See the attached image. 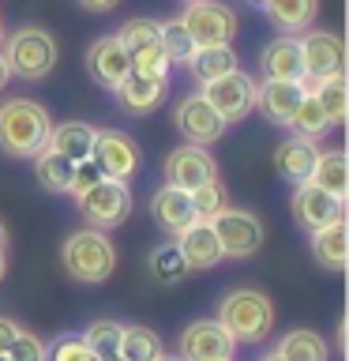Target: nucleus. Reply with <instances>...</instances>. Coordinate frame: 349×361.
<instances>
[{
    "label": "nucleus",
    "mask_w": 349,
    "mask_h": 361,
    "mask_svg": "<svg viewBox=\"0 0 349 361\" xmlns=\"http://www.w3.org/2000/svg\"><path fill=\"white\" fill-rule=\"evenodd\" d=\"M304 98V87L300 83H289V79H263V83L255 87V109L263 113L270 124H286L293 121V113H297Z\"/></svg>",
    "instance_id": "6ab92c4d"
},
{
    "label": "nucleus",
    "mask_w": 349,
    "mask_h": 361,
    "mask_svg": "<svg viewBox=\"0 0 349 361\" xmlns=\"http://www.w3.org/2000/svg\"><path fill=\"white\" fill-rule=\"evenodd\" d=\"M132 72H143V75H162L169 79V56L162 45H146V49H135L132 53Z\"/></svg>",
    "instance_id": "e433bc0d"
},
{
    "label": "nucleus",
    "mask_w": 349,
    "mask_h": 361,
    "mask_svg": "<svg viewBox=\"0 0 349 361\" xmlns=\"http://www.w3.org/2000/svg\"><path fill=\"white\" fill-rule=\"evenodd\" d=\"M297 42H300V56H304V79H300L304 90H315L319 79L345 72V45H342L338 34L308 27L304 38H297Z\"/></svg>",
    "instance_id": "0eeeda50"
},
{
    "label": "nucleus",
    "mask_w": 349,
    "mask_h": 361,
    "mask_svg": "<svg viewBox=\"0 0 349 361\" xmlns=\"http://www.w3.org/2000/svg\"><path fill=\"white\" fill-rule=\"evenodd\" d=\"M61 264L72 279L94 286V282H106L113 275V267H117V248H113L106 230L87 226V230L68 233V241L61 245Z\"/></svg>",
    "instance_id": "20e7f679"
},
{
    "label": "nucleus",
    "mask_w": 349,
    "mask_h": 361,
    "mask_svg": "<svg viewBox=\"0 0 349 361\" xmlns=\"http://www.w3.org/2000/svg\"><path fill=\"white\" fill-rule=\"evenodd\" d=\"M53 121L49 109L34 98H8L0 102V151L11 158H34L49 143Z\"/></svg>",
    "instance_id": "f257e3e1"
},
{
    "label": "nucleus",
    "mask_w": 349,
    "mask_h": 361,
    "mask_svg": "<svg viewBox=\"0 0 349 361\" xmlns=\"http://www.w3.org/2000/svg\"><path fill=\"white\" fill-rule=\"evenodd\" d=\"M180 23H184V30L191 34L196 45H225V42H233V34H236L233 8L218 4V0H188Z\"/></svg>",
    "instance_id": "1a4fd4ad"
},
{
    "label": "nucleus",
    "mask_w": 349,
    "mask_h": 361,
    "mask_svg": "<svg viewBox=\"0 0 349 361\" xmlns=\"http://www.w3.org/2000/svg\"><path fill=\"white\" fill-rule=\"evenodd\" d=\"M312 256L315 264L331 275H342L345 264H349V230H345V219H334L331 226L323 230H312Z\"/></svg>",
    "instance_id": "4be33fe9"
},
{
    "label": "nucleus",
    "mask_w": 349,
    "mask_h": 361,
    "mask_svg": "<svg viewBox=\"0 0 349 361\" xmlns=\"http://www.w3.org/2000/svg\"><path fill=\"white\" fill-rule=\"evenodd\" d=\"M289 128H293V135H304V140H323V135L331 132L334 124H331V117L323 113L319 98H315L312 90H304L300 106H297V113H293V121H289Z\"/></svg>",
    "instance_id": "c756f323"
},
{
    "label": "nucleus",
    "mask_w": 349,
    "mask_h": 361,
    "mask_svg": "<svg viewBox=\"0 0 349 361\" xmlns=\"http://www.w3.org/2000/svg\"><path fill=\"white\" fill-rule=\"evenodd\" d=\"M154 361H180V357H169V354H165V350H162V354H158Z\"/></svg>",
    "instance_id": "de8ad7c7"
},
{
    "label": "nucleus",
    "mask_w": 349,
    "mask_h": 361,
    "mask_svg": "<svg viewBox=\"0 0 349 361\" xmlns=\"http://www.w3.org/2000/svg\"><path fill=\"white\" fill-rule=\"evenodd\" d=\"M233 335L218 320H191L177 338V357L180 361H222L233 357Z\"/></svg>",
    "instance_id": "9b49d317"
},
{
    "label": "nucleus",
    "mask_w": 349,
    "mask_h": 361,
    "mask_svg": "<svg viewBox=\"0 0 349 361\" xmlns=\"http://www.w3.org/2000/svg\"><path fill=\"white\" fill-rule=\"evenodd\" d=\"M218 177V162H214V154L207 147L199 143H184L177 147V151L165 154V180L177 188H199L203 180H214Z\"/></svg>",
    "instance_id": "4468645a"
},
{
    "label": "nucleus",
    "mask_w": 349,
    "mask_h": 361,
    "mask_svg": "<svg viewBox=\"0 0 349 361\" xmlns=\"http://www.w3.org/2000/svg\"><path fill=\"white\" fill-rule=\"evenodd\" d=\"M255 79L241 72V68H233V72H225L218 79H210V83H203L199 94L210 102L214 109H218V117L225 124H236V121H244L248 113L255 109Z\"/></svg>",
    "instance_id": "423d86ee"
},
{
    "label": "nucleus",
    "mask_w": 349,
    "mask_h": 361,
    "mask_svg": "<svg viewBox=\"0 0 349 361\" xmlns=\"http://www.w3.org/2000/svg\"><path fill=\"white\" fill-rule=\"evenodd\" d=\"M188 196H191V211H196V219H203V222H210L214 214H218L225 203H229V200H225V188H222L218 177H214V180H203L199 188L188 192Z\"/></svg>",
    "instance_id": "f704fd0d"
},
{
    "label": "nucleus",
    "mask_w": 349,
    "mask_h": 361,
    "mask_svg": "<svg viewBox=\"0 0 349 361\" xmlns=\"http://www.w3.org/2000/svg\"><path fill=\"white\" fill-rule=\"evenodd\" d=\"M98 180H101V169L94 166V158H83V162H75V173H72V196L87 192L90 185H98Z\"/></svg>",
    "instance_id": "ea45409f"
},
{
    "label": "nucleus",
    "mask_w": 349,
    "mask_h": 361,
    "mask_svg": "<svg viewBox=\"0 0 349 361\" xmlns=\"http://www.w3.org/2000/svg\"><path fill=\"white\" fill-rule=\"evenodd\" d=\"M0 42H4V23H0Z\"/></svg>",
    "instance_id": "09e8293b"
},
{
    "label": "nucleus",
    "mask_w": 349,
    "mask_h": 361,
    "mask_svg": "<svg viewBox=\"0 0 349 361\" xmlns=\"http://www.w3.org/2000/svg\"><path fill=\"white\" fill-rule=\"evenodd\" d=\"M263 361H286V357H281V354H278V350H274V354H267Z\"/></svg>",
    "instance_id": "49530a36"
},
{
    "label": "nucleus",
    "mask_w": 349,
    "mask_h": 361,
    "mask_svg": "<svg viewBox=\"0 0 349 361\" xmlns=\"http://www.w3.org/2000/svg\"><path fill=\"white\" fill-rule=\"evenodd\" d=\"M72 173H75L72 158L56 154V151H49V147H42V151L34 154V177H38V185L45 192H53V196L72 192Z\"/></svg>",
    "instance_id": "393cba45"
},
{
    "label": "nucleus",
    "mask_w": 349,
    "mask_h": 361,
    "mask_svg": "<svg viewBox=\"0 0 349 361\" xmlns=\"http://www.w3.org/2000/svg\"><path fill=\"white\" fill-rule=\"evenodd\" d=\"M8 357L11 361H45V343L38 335H30V331H23V327H19L15 343L8 346Z\"/></svg>",
    "instance_id": "58836bf2"
},
{
    "label": "nucleus",
    "mask_w": 349,
    "mask_h": 361,
    "mask_svg": "<svg viewBox=\"0 0 349 361\" xmlns=\"http://www.w3.org/2000/svg\"><path fill=\"white\" fill-rule=\"evenodd\" d=\"M151 219H154V226L165 237H177L180 230H188V226L196 222L188 188H177V185H169V180H165V185L151 196Z\"/></svg>",
    "instance_id": "f3484780"
},
{
    "label": "nucleus",
    "mask_w": 349,
    "mask_h": 361,
    "mask_svg": "<svg viewBox=\"0 0 349 361\" xmlns=\"http://www.w3.org/2000/svg\"><path fill=\"white\" fill-rule=\"evenodd\" d=\"M278 354L286 357V361H331V350H326L323 335L308 331V327H297V331L281 335Z\"/></svg>",
    "instance_id": "c85d7f7f"
},
{
    "label": "nucleus",
    "mask_w": 349,
    "mask_h": 361,
    "mask_svg": "<svg viewBox=\"0 0 349 361\" xmlns=\"http://www.w3.org/2000/svg\"><path fill=\"white\" fill-rule=\"evenodd\" d=\"M75 207H79V214H83L90 226H94V230H117L120 222H128L135 200H132L128 180L101 177L98 185H90L87 192H79Z\"/></svg>",
    "instance_id": "39448f33"
},
{
    "label": "nucleus",
    "mask_w": 349,
    "mask_h": 361,
    "mask_svg": "<svg viewBox=\"0 0 349 361\" xmlns=\"http://www.w3.org/2000/svg\"><path fill=\"white\" fill-rule=\"evenodd\" d=\"M45 361H98V357L83 346L79 335H61L49 350H45Z\"/></svg>",
    "instance_id": "4c0bfd02"
},
{
    "label": "nucleus",
    "mask_w": 349,
    "mask_h": 361,
    "mask_svg": "<svg viewBox=\"0 0 349 361\" xmlns=\"http://www.w3.org/2000/svg\"><path fill=\"white\" fill-rule=\"evenodd\" d=\"M312 185L326 188L331 196L345 200L349 192V166H345V151L342 147H331V151H319L315 154V166H312Z\"/></svg>",
    "instance_id": "a878e982"
},
{
    "label": "nucleus",
    "mask_w": 349,
    "mask_h": 361,
    "mask_svg": "<svg viewBox=\"0 0 349 361\" xmlns=\"http://www.w3.org/2000/svg\"><path fill=\"white\" fill-rule=\"evenodd\" d=\"M214 320L233 335V343H263L274 331V305H270L263 290L241 286V290H229L218 301V316Z\"/></svg>",
    "instance_id": "f03ea898"
},
{
    "label": "nucleus",
    "mask_w": 349,
    "mask_h": 361,
    "mask_svg": "<svg viewBox=\"0 0 349 361\" xmlns=\"http://www.w3.org/2000/svg\"><path fill=\"white\" fill-rule=\"evenodd\" d=\"M90 158H94V166L101 169V177L132 180L135 169H139V162H143V151H139V143H135L128 132L106 128V132L94 135V151H90Z\"/></svg>",
    "instance_id": "9d476101"
},
{
    "label": "nucleus",
    "mask_w": 349,
    "mask_h": 361,
    "mask_svg": "<svg viewBox=\"0 0 349 361\" xmlns=\"http://www.w3.org/2000/svg\"><path fill=\"white\" fill-rule=\"evenodd\" d=\"M236 68V53L233 45H196V53H191L188 61V72L199 79V83H210V79H218L225 72H233Z\"/></svg>",
    "instance_id": "bb28decb"
},
{
    "label": "nucleus",
    "mask_w": 349,
    "mask_h": 361,
    "mask_svg": "<svg viewBox=\"0 0 349 361\" xmlns=\"http://www.w3.org/2000/svg\"><path fill=\"white\" fill-rule=\"evenodd\" d=\"M146 267H151L154 282H162V286H173V282H180L184 275H191V267L184 264V256H180V245L177 241H165L158 245L151 259H146Z\"/></svg>",
    "instance_id": "7c9ffc66"
},
{
    "label": "nucleus",
    "mask_w": 349,
    "mask_h": 361,
    "mask_svg": "<svg viewBox=\"0 0 349 361\" xmlns=\"http://www.w3.org/2000/svg\"><path fill=\"white\" fill-rule=\"evenodd\" d=\"M259 68H263V79H289V83H300L304 79V56H300V42L297 34H281L263 49L259 56Z\"/></svg>",
    "instance_id": "aec40b11"
},
{
    "label": "nucleus",
    "mask_w": 349,
    "mask_h": 361,
    "mask_svg": "<svg viewBox=\"0 0 349 361\" xmlns=\"http://www.w3.org/2000/svg\"><path fill=\"white\" fill-rule=\"evenodd\" d=\"M8 79H11V72H8V64H4V56H0V90L8 87Z\"/></svg>",
    "instance_id": "37998d69"
},
{
    "label": "nucleus",
    "mask_w": 349,
    "mask_h": 361,
    "mask_svg": "<svg viewBox=\"0 0 349 361\" xmlns=\"http://www.w3.org/2000/svg\"><path fill=\"white\" fill-rule=\"evenodd\" d=\"M173 121H177V132L184 135L188 143H199V147L218 143L222 135H225V128H229V124H225V121L218 117V109H214L203 94H188V98H180V102H177Z\"/></svg>",
    "instance_id": "f8f14e48"
},
{
    "label": "nucleus",
    "mask_w": 349,
    "mask_h": 361,
    "mask_svg": "<svg viewBox=\"0 0 349 361\" xmlns=\"http://www.w3.org/2000/svg\"><path fill=\"white\" fill-rule=\"evenodd\" d=\"M120 0H79V8H87V11H113Z\"/></svg>",
    "instance_id": "79ce46f5"
},
{
    "label": "nucleus",
    "mask_w": 349,
    "mask_h": 361,
    "mask_svg": "<svg viewBox=\"0 0 349 361\" xmlns=\"http://www.w3.org/2000/svg\"><path fill=\"white\" fill-rule=\"evenodd\" d=\"M117 38H120V45H124V49H128V56H132L135 49H146V45L158 42V19L135 16V19H128V23L117 30Z\"/></svg>",
    "instance_id": "c9c22d12"
},
{
    "label": "nucleus",
    "mask_w": 349,
    "mask_h": 361,
    "mask_svg": "<svg viewBox=\"0 0 349 361\" xmlns=\"http://www.w3.org/2000/svg\"><path fill=\"white\" fill-rule=\"evenodd\" d=\"M252 4H259V8H263V0H252Z\"/></svg>",
    "instance_id": "3c124183"
},
{
    "label": "nucleus",
    "mask_w": 349,
    "mask_h": 361,
    "mask_svg": "<svg viewBox=\"0 0 349 361\" xmlns=\"http://www.w3.org/2000/svg\"><path fill=\"white\" fill-rule=\"evenodd\" d=\"M15 335H19V324L8 320V316H0V354H8V346L15 343Z\"/></svg>",
    "instance_id": "a19ab883"
},
{
    "label": "nucleus",
    "mask_w": 349,
    "mask_h": 361,
    "mask_svg": "<svg viewBox=\"0 0 349 361\" xmlns=\"http://www.w3.org/2000/svg\"><path fill=\"white\" fill-rule=\"evenodd\" d=\"M165 83L169 79H162V75L128 72L117 87H113V94H117V106L128 113V117H146V113H154L165 102Z\"/></svg>",
    "instance_id": "2eb2a0df"
},
{
    "label": "nucleus",
    "mask_w": 349,
    "mask_h": 361,
    "mask_svg": "<svg viewBox=\"0 0 349 361\" xmlns=\"http://www.w3.org/2000/svg\"><path fill=\"white\" fill-rule=\"evenodd\" d=\"M312 94L319 98V106H323V113H326V117H331V124H342V121H345V113H349L345 72H338V75H326V79H319Z\"/></svg>",
    "instance_id": "2f4dec72"
},
{
    "label": "nucleus",
    "mask_w": 349,
    "mask_h": 361,
    "mask_svg": "<svg viewBox=\"0 0 349 361\" xmlns=\"http://www.w3.org/2000/svg\"><path fill=\"white\" fill-rule=\"evenodd\" d=\"M0 361H11V357H8V354H0Z\"/></svg>",
    "instance_id": "8fccbe9b"
},
{
    "label": "nucleus",
    "mask_w": 349,
    "mask_h": 361,
    "mask_svg": "<svg viewBox=\"0 0 349 361\" xmlns=\"http://www.w3.org/2000/svg\"><path fill=\"white\" fill-rule=\"evenodd\" d=\"M177 245H180V256H184V264L191 271H207V267H218L225 252H222V241H218V233H214V226L210 222H203L196 219L188 226V230H180L177 233Z\"/></svg>",
    "instance_id": "a211bd4d"
},
{
    "label": "nucleus",
    "mask_w": 349,
    "mask_h": 361,
    "mask_svg": "<svg viewBox=\"0 0 349 361\" xmlns=\"http://www.w3.org/2000/svg\"><path fill=\"white\" fill-rule=\"evenodd\" d=\"M0 56H4L11 75L38 83V79H45L56 68V38L45 27H19V30L4 34Z\"/></svg>",
    "instance_id": "7ed1b4c3"
},
{
    "label": "nucleus",
    "mask_w": 349,
    "mask_h": 361,
    "mask_svg": "<svg viewBox=\"0 0 349 361\" xmlns=\"http://www.w3.org/2000/svg\"><path fill=\"white\" fill-rule=\"evenodd\" d=\"M293 219H297V226L308 233L323 230V226H331L334 219H345V200H338L326 188L304 180V185H297V192H293Z\"/></svg>",
    "instance_id": "ddd939ff"
},
{
    "label": "nucleus",
    "mask_w": 349,
    "mask_h": 361,
    "mask_svg": "<svg viewBox=\"0 0 349 361\" xmlns=\"http://www.w3.org/2000/svg\"><path fill=\"white\" fill-rule=\"evenodd\" d=\"M210 226L222 241V252L229 259H248V256L259 252V245H263V222H259L252 211H236L225 203V207L210 219Z\"/></svg>",
    "instance_id": "6e6552de"
},
{
    "label": "nucleus",
    "mask_w": 349,
    "mask_h": 361,
    "mask_svg": "<svg viewBox=\"0 0 349 361\" xmlns=\"http://www.w3.org/2000/svg\"><path fill=\"white\" fill-rule=\"evenodd\" d=\"M120 327H124V324H117V320H90L87 331L79 335V338H83V346H87L98 361H106V357H117Z\"/></svg>",
    "instance_id": "72a5a7b5"
},
{
    "label": "nucleus",
    "mask_w": 349,
    "mask_h": 361,
    "mask_svg": "<svg viewBox=\"0 0 349 361\" xmlns=\"http://www.w3.org/2000/svg\"><path fill=\"white\" fill-rule=\"evenodd\" d=\"M315 154L319 147L315 140H304V135H289L286 143H278L274 151V173L289 185H304L312 177V166H315Z\"/></svg>",
    "instance_id": "412c9836"
},
{
    "label": "nucleus",
    "mask_w": 349,
    "mask_h": 361,
    "mask_svg": "<svg viewBox=\"0 0 349 361\" xmlns=\"http://www.w3.org/2000/svg\"><path fill=\"white\" fill-rule=\"evenodd\" d=\"M4 271H8V259H4V252H0V282H4Z\"/></svg>",
    "instance_id": "a18cd8bd"
},
{
    "label": "nucleus",
    "mask_w": 349,
    "mask_h": 361,
    "mask_svg": "<svg viewBox=\"0 0 349 361\" xmlns=\"http://www.w3.org/2000/svg\"><path fill=\"white\" fill-rule=\"evenodd\" d=\"M94 135L98 128L94 124H83V121H64V124H53L49 132V151L72 158V162H83V158H90V151H94Z\"/></svg>",
    "instance_id": "b1692460"
},
{
    "label": "nucleus",
    "mask_w": 349,
    "mask_h": 361,
    "mask_svg": "<svg viewBox=\"0 0 349 361\" xmlns=\"http://www.w3.org/2000/svg\"><path fill=\"white\" fill-rule=\"evenodd\" d=\"M263 11L278 34H304L319 16V0H263Z\"/></svg>",
    "instance_id": "5701e85b"
},
{
    "label": "nucleus",
    "mask_w": 349,
    "mask_h": 361,
    "mask_svg": "<svg viewBox=\"0 0 349 361\" xmlns=\"http://www.w3.org/2000/svg\"><path fill=\"white\" fill-rule=\"evenodd\" d=\"M0 252H8V226L0 222Z\"/></svg>",
    "instance_id": "c03bdc74"
},
{
    "label": "nucleus",
    "mask_w": 349,
    "mask_h": 361,
    "mask_svg": "<svg viewBox=\"0 0 349 361\" xmlns=\"http://www.w3.org/2000/svg\"><path fill=\"white\" fill-rule=\"evenodd\" d=\"M222 361H233V357H222Z\"/></svg>",
    "instance_id": "603ef678"
},
{
    "label": "nucleus",
    "mask_w": 349,
    "mask_h": 361,
    "mask_svg": "<svg viewBox=\"0 0 349 361\" xmlns=\"http://www.w3.org/2000/svg\"><path fill=\"white\" fill-rule=\"evenodd\" d=\"M158 45L165 49L169 64H188L191 53H196V42H191V34L184 30V23H180V19L158 23Z\"/></svg>",
    "instance_id": "473e14b6"
},
{
    "label": "nucleus",
    "mask_w": 349,
    "mask_h": 361,
    "mask_svg": "<svg viewBox=\"0 0 349 361\" xmlns=\"http://www.w3.org/2000/svg\"><path fill=\"white\" fill-rule=\"evenodd\" d=\"M87 72H90V79H94L98 87H106V90H113L124 75L132 72V56L120 45L117 34H106V38H98L87 49Z\"/></svg>",
    "instance_id": "dca6fc26"
},
{
    "label": "nucleus",
    "mask_w": 349,
    "mask_h": 361,
    "mask_svg": "<svg viewBox=\"0 0 349 361\" xmlns=\"http://www.w3.org/2000/svg\"><path fill=\"white\" fill-rule=\"evenodd\" d=\"M162 350H165L162 338H158L151 327H143V324H124L120 327L117 357H124V361H154Z\"/></svg>",
    "instance_id": "cd10ccee"
}]
</instances>
